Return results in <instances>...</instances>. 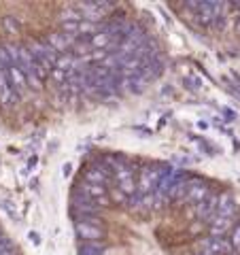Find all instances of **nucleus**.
I'll return each instance as SVG.
<instances>
[{
  "instance_id": "f257e3e1",
  "label": "nucleus",
  "mask_w": 240,
  "mask_h": 255,
  "mask_svg": "<svg viewBox=\"0 0 240 255\" xmlns=\"http://www.w3.org/2000/svg\"><path fill=\"white\" fill-rule=\"evenodd\" d=\"M217 202H219V198H217V196H211L209 200H202V202H200L198 215H200L202 219H209L211 215H213L215 211H217Z\"/></svg>"
},
{
  "instance_id": "f03ea898",
  "label": "nucleus",
  "mask_w": 240,
  "mask_h": 255,
  "mask_svg": "<svg viewBox=\"0 0 240 255\" xmlns=\"http://www.w3.org/2000/svg\"><path fill=\"white\" fill-rule=\"evenodd\" d=\"M209 249L213 253H223V255H226L230 251V245L226 241H221V238H213V241L209 243Z\"/></svg>"
},
{
  "instance_id": "7ed1b4c3",
  "label": "nucleus",
  "mask_w": 240,
  "mask_h": 255,
  "mask_svg": "<svg viewBox=\"0 0 240 255\" xmlns=\"http://www.w3.org/2000/svg\"><path fill=\"white\" fill-rule=\"evenodd\" d=\"M236 32L240 34V17H238V21H236Z\"/></svg>"
}]
</instances>
